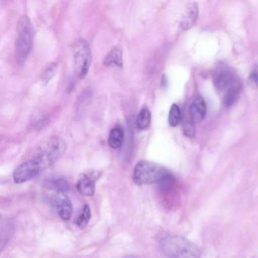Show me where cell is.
<instances>
[{
	"instance_id": "44dd1931",
	"label": "cell",
	"mask_w": 258,
	"mask_h": 258,
	"mask_svg": "<svg viewBox=\"0 0 258 258\" xmlns=\"http://www.w3.org/2000/svg\"><path fill=\"white\" fill-rule=\"evenodd\" d=\"M57 65L54 62L48 64L43 71L41 79L43 83L47 84L53 77L56 72Z\"/></svg>"
},
{
	"instance_id": "30bf717a",
	"label": "cell",
	"mask_w": 258,
	"mask_h": 258,
	"mask_svg": "<svg viewBox=\"0 0 258 258\" xmlns=\"http://www.w3.org/2000/svg\"><path fill=\"white\" fill-rule=\"evenodd\" d=\"M43 185L48 190L55 192H67L70 190V185L63 178L51 177L45 180Z\"/></svg>"
},
{
	"instance_id": "2e32d148",
	"label": "cell",
	"mask_w": 258,
	"mask_h": 258,
	"mask_svg": "<svg viewBox=\"0 0 258 258\" xmlns=\"http://www.w3.org/2000/svg\"><path fill=\"white\" fill-rule=\"evenodd\" d=\"M14 231L12 223L7 224L0 228V252L4 249Z\"/></svg>"
},
{
	"instance_id": "9c48e42d",
	"label": "cell",
	"mask_w": 258,
	"mask_h": 258,
	"mask_svg": "<svg viewBox=\"0 0 258 258\" xmlns=\"http://www.w3.org/2000/svg\"><path fill=\"white\" fill-rule=\"evenodd\" d=\"M100 176V173L96 172L90 174H83L77 183L78 191L84 196H93L95 191L96 182Z\"/></svg>"
},
{
	"instance_id": "d6986e66",
	"label": "cell",
	"mask_w": 258,
	"mask_h": 258,
	"mask_svg": "<svg viewBox=\"0 0 258 258\" xmlns=\"http://www.w3.org/2000/svg\"><path fill=\"white\" fill-rule=\"evenodd\" d=\"M91 217V213L89 206L85 204L81 214L75 220L76 225L80 228L85 227Z\"/></svg>"
},
{
	"instance_id": "ac0fdd59",
	"label": "cell",
	"mask_w": 258,
	"mask_h": 258,
	"mask_svg": "<svg viewBox=\"0 0 258 258\" xmlns=\"http://www.w3.org/2000/svg\"><path fill=\"white\" fill-rule=\"evenodd\" d=\"M182 128L185 136L192 138L195 134V121L191 118L189 112L183 116Z\"/></svg>"
},
{
	"instance_id": "e0dca14e",
	"label": "cell",
	"mask_w": 258,
	"mask_h": 258,
	"mask_svg": "<svg viewBox=\"0 0 258 258\" xmlns=\"http://www.w3.org/2000/svg\"><path fill=\"white\" fill-rule=\"evenodd\" d=\"M151 121V114L148 108L143 107L139 112L136 124L138 129L144 130L147 128Z\"/></svg>"
},
{
	"instance_id": "7402d4cb",
	"label": "cell",
	"mask_w": 258,
	"mask_h": 258,
	"mask_svg": "<svg viewBox=\"0 0 258 258\" xmlns=\"http://www.w3.org/2000/svg\"><path fill=\"white\" fill-rule=\"evenodd\" d=\"M249 80L252 83L257 84V72L256 71H253L249 77Z\"/></svg>"
},
{
	"instance_id": "9a60e30c",
	"label": "cell",
	"mask_w": 258,
	"mask_h": 258,
	"mask_svg": "<svg viewBox=\"0 0 258 258\" xmlns=\"http://www.w3.org/2000/svg\"><path fill=\"white\" fill-rule=\"evenodd\" d=\"M103 63L106 66H115L121 68L123 61L121 49L118 47L113 48L104 58Z\"/></svg>"
},
{
	"instance_id": "277c9868",
	"label": "cell",
	"mask_w": 258,
	"mask_h": 258,
	"mask_svg": "<svg viewBox=\"0 0 258 258\" xmlns=\"http://www.w3.org/2000/svg\"><path fill=\"white\" fill-rule=\"evenodd\" d=\"M17 32L15 56L17 62L22 65L25 62L32 49L34 35L32 25L27 16H23L19 20Z\"/></svg>"
},
{
	"instance_id": "ffe728a7",
	"label": "cell",
	"mask_w": 258,
	"mask_h": 258,
	"mask_svg": "<svg viewBox=\"0 0 258 258\" xmlns=\"http://www.w3.org/2000/svg\"><path fill=\"white\" fill-rule=\"evenodd\" d=\"M181 114L179 107L176 104H173L170 107L168 123L172 127L176 126L181 119Z\"/></svg>"
},
{
	"instance_id": "52a82bcc",
	"label": "cell",
	"mask_w": 258,
	"mask_h": 258,
	"mask_svg": "<svg viewBox=\"0 0 258 258\" xmlns=\"http://www.w3.org/2000/svg\"><path fill=\"white\" fill-rule=\"evenodd\" d=\"M236 81L233 73L224 63L219 64L214 71L213 83L219 91L226 90Z\"/></svg>"
},
{
	"instance_id": "3957f363",
	"label": "cell",
	"mask_w": 258,
	"mask_h": 258,
	"mask_svg": "<svg viewBox=\"0 0 258 258\" xmlns=\"http://www.w3.org/2000/svg\"><path fill=\"white\" fill-rule=\"evenodd\" d=\"M66 149L64 140L56 136L47 139L36 150L32 158L40 165L43 170L56 162L63 155Z\"/></svg>"
},
{
	"instance_id": "8992f818",
	"label": "cell",
	"mask_w": 258,
	"mask_h": 258,
	"mask_svg": "<svg viewBox=\"0 0 258 258\" xmlns=\"http://www.w3.org/2000/svg\"><path fill=\"white\" fill-rule=\"evenodd\" d=\"M43 171L39 164L32 158L15 169L13 174V180L16 183L25 182L36 177Z\"/></svg>"
},
{
	"instance_id": "6da1fadb",
	"label": "cell",
	"mask_w": 258,
	"mask_h": 258,
	"mask_svg": "<svg viewBox=\"0 0 258 258\" xmlns=\"http://www.w3.org/2000/svg\"><path fill=\"white\" fill-rule=\"evenodd\" d=\"M133 180L138 185L157 183L165 190L173 185L175 178L172 173L163 166L151 161L143 160L135 166Z\"/></svg>"
},
{
	"instance_id": "7a4b0ae2",
	"label": "cell",
	"mask_w": 258,
	"mask_h": 258,
	"mask_svg": "<svg viewBox=\"0 0 258 258\" xmlns=\"http://www.w3.org/2000/svg\"><path fill=\"white\" fill-rule=\"evenodd\" d=\"M162 253L169 257H198L200 251L187 239L179 235H171L163 238L160 243Z\"/></svg>"
},
{
	"instance_id": "7c38bea8",
	"label": "cell",
	"mask_w": 258,
	"mask_h": 258,
	"mask_svg": "<svg viewBox=\"0 0 258 258\" xmlns=\"http://www.w3.org/2000/svg\"><path fill=\"white\" fill-rule=\"evenodd\" d=\"M189 112L195 122L203 120L206 113V104L204 100L201 97L197 98L191 103Z\"/></svg>"
},
{
	"instance_id": "4fadbf2b",
	"label": "cell",
	"mask_w": 258,
	"mask_h": 258,
	"mask_svg": "<svg viewBox=\"0 0 258 258\" xmlns=\"http://www.w3.org/2000/svg\"><path fill=\"white\" fill-rule=\"evenodd\" d=\"M240 90L241 85L237 81L225 90L223 103L226 106L230 107L237 101Z\"/></svg>"
},
{
	"instance_id": "5bb4252c",
	"label": "cell",
	"mask_w": 258,
	"mask_h": 258,
	"mask_svg": "<svg viewBox=\"0 0 258 258\" xmlns=\"http://www.w3.org/2000/svg\"><path fill=\"white\" fill-rule=\"evenodd\" d=\"M123 139V129L120 125H116L110 131L108 143L111 148L117 149L121 146Z\"/></svg>"
},
{
	"instance_id": "8fae6325",
	"label": "cell",
	"mask_w": 258,
	"mask_h": 258,
	"mask_svg": "<svg viewBox=\"0 0 258 258\" xmlns=\"http://www.w3.org/2000/svg\"><path fill=\"white\" fill-rule=\"evenodd\" d=\"M198 6L194 2L188 4L185 13L180 22L183 30L190 28L195 24L198 16Z\"/></svg>"
},
{
	"instance_id": "5b68a950",
	"label": "cell",
	"mask_w": 258,
	"mask_h": 258,
	"mask_svg": "<svg viewBox=\"0 0 258 258\" xmlns=\"http://www.w3.org/2000/svg\"><path fill=\"white\" fill-rule=\"evenodd\" d=\"M73 68L76 75L83 79L88 73L92 61L90 46L86 40L80 38L72 45Z\"/></svg>"
},
{
	"instance_id": "ba28073f",
	"label": "cell",
	"mask_w": 258,
	"mask_h": 258,
	"mask_svg": "<svg viewBox=\"0 0 258 258\" xmlns=\"http://www.w3.org/2000/svg\"><path fill=\"white\" fill-rule=\"evenodd\" d=\"M50 202L62 219L66 221L70 219L73 212V206L70 200L64 193L55 192L51 197Z\"/></svg>"
}]
</instances>
